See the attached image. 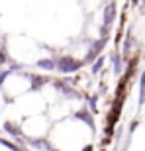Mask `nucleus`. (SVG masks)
I'll return each instance as SVG.
<instances>
[{"label": "nucleus", "mask_w": 145, "mask_h": 151, "mask_svg": "<svg viewBox=\"0 0 145 151\" xmlns=\"http://www.w3.org/2000/svg\"><path fill=\"white\" fill-rule=\"evenodd\" d=\"M102 63H104V61H102V59H98V61H96L94 65H92V71H94V73H96V71H100V69H102Z\"/></svg>", "instance_id": "8"}, {"label": "nucleus", "mask_w": 145, "mask_h": 151, "mask_svg": "<svg viewBox=\"0 0 145 151\" xmlns=\"http://www.w3.org/2000/svg\"><path fill=\"white\" fill-rule=\"evenodd\" d=\"M6 61V57H4V53H2V51H0V65H2V63Z\"/></svg>", "instance_id": "10"}, {"label": "nucleus", "mask_w": 145, "mask_h": 151, "mask_svg": "<svg viewBox=\"0 0 145 151\" xmlns=\"http://www.w3.org/2000/svg\"><path fill=\"white\" fill-rule=\"evenodd\" d=\"M6 77H8V71H6V73H2V75H0V84L4 83V78H6Z\"/></svg>", "instance_id": "9"}, {"label": "nucleus", "mask_w": 145, "mask_h": 151, "mask_svg": "<svg viewBox=\"0 0 145 151\" xmlns=\"http://www.w3.org/2000/svg\"><path fill=\"white\" fill-rule=\"evenodd\" d=\"M37 65H39L41 69H55V67H57V65L51 61V59H43V61H39Z\"/></svg>", "instance_id": "3"}, {"label": "nucleus", "mask_w": 145, "mask_h": 151, "mask_svg": "<svg viewBox=\"0 0 145 151\" xmlns=\"http://www.w3.org/2000/svg\"><path fill=\"white\" fill-rule=\"evenodd\" d=\"M77 118H80V120H84V122L88 124V126H92V118H90L86 112H78V114H77Z\"/></svg>", "instance_id": "5"}, {"label": "nucleus", "mask_w": 145, "mask_h": 151, "mask_svg": "<svg viewBox=\"0 0 145 151\" xmlns=\"http://www.w3.org/2000/svg\"><path fill=\"white\" fill-rule=\"evenodd\" d=\"M32 83H34V88H39L45 83V78L43 77H32Z\"/></svg>", "instance_id": "6"}, {"label": "nucleus", "mask_w": 145, "mask_h": 151, "mask_svg": "<svg viewBox=\"0 0 145 151\" xmlns=\"http://www.w3.org/2000/svg\"><path fill=\"white\" fill-rule=\"evenodd\" d=\"M106 43V39H100L98 43L94 45V49H92V53H90V57H94V53H100V49H102V45Z\"/></svg>", "instance_id": "7"}, {"label": "nucleus", "mask_w": 145, "mask_h": 151, "mask_svg": "<svg viewBox=\"0 0 145 151\" xmlns=\"http://www.w3.org/2000/svg\"><path fill=\"white\" fill-rule=\"evenodd\" d=\"M4 129L8 132V134H14V135L20 134V128H16V126H14V124H10V122H8V124L4 126Z\"/></svg>", "instance_id": "4"}, {"label": "nucleus", "mask_w": 145, "mask_h": 151, "mask_svg": "<svg viewBox=\"0 0 145 151\" xmlns=\"http://www.w3.org/2000/svg\"><path fill=\"white\" fill-rule=\"evenodd\" d=\"M114 14H116V8H114V4H112V6L106 8V16H104V24H106V26H110V22L114 20Z\"/></svg>", "instance_id": "2"}, {"label": "nucleus", "mask_w": 145, "mask_h": 151, "mask_svg": "<svg viewBox=\"0 0 145 151\" xmlns=\"http://www.w3.org/2000/svg\"><path fill=\"white\" fill-rule=\"evenodd\" d=\"M80 67H83V63L77 61V59H71V57H63L57 65V69L63 71V73H72V71H78Z\"/></svg>", "instance_id": "1"}]
</instances>
